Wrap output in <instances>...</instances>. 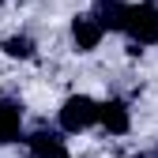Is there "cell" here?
Wrapping results in <instances>:
<instances>
[{"label":"cell","mask_w":158,"mask_h":158,"mask_svg":"<svg viewBox=\"0 0 158 158\" xmlns=\"http://www.w3.org/2000/svg\"><path fill=\"white\" fill-rule=\"evenodd\" d=\"M98 113H102V106H98L94 98L72 94L68 102L60 106V128H64V132H83V128L98 124Z\"/></svg>","instance_id":"1"},{"label":"cell","mask_w":158,"mask_h":158,"mask_svg":"<svg viewBox=\"0 0 158 158\" xmlns=\"http://www.w3.org/2000/svg\"><path fill=\"white\" fill-rule=\"evenodd\" d=\"M128 34H132L135 45H158V8L135 4L128 11Z\"/></svg>","instance_id":"2"},{"label":"cell","mask_w":158,"mask_h":158,"mask_svg":"<svg viewBox=\"0 0 158 158\" xmlns=\"http://www.w3.org/2000/svg\"><path fill=\"white\" fill-rule=\"evenodd\" d=\"M102 34H106V27L98 23V15H75V23H72V38H75V45L83 49V53L98 49Z\"/></svg>","instance_id":"3"},{"label":"cell","mask_w":158,"mask_h":158,"mask_svg":"<svg viewBox=\"0 0 158 158\" xmlns=\"http://www.w3.org/2000/svg\"><path fill=\"white\" fill-rule=\"evenodd\" d=\"M98 124H102L106 132H113V135H124V132L132 128L128 106L121 102V98H109V102H102V113H98Z\"/></svg>","instance_id":"4"},{"label":"cell","mask_w":158,"mask_h":158,"mask_svg":"<svg viewBox=\"0 0 158 158\" xmlns=\"http://www.w3.org/2000/svg\"><path fill=\"white\" fill-rule=\"evenodd\" d=\"M128 4L124 0H98V8H94V15H98V23H102L106 30H128Z\"/></svg>","instance_id":"5"},{"label":"cell","mask_w":158,"mask_h":158,"mask_svg":"<svg viewBox=\"0 0 158 158\" xmlns=\"http://www.w3.org/2000/svg\"><path fill=\"white\" fill-rule=\"evenodd\" d=\"M27 147H30L34 158H68V147L56 132H34L27 139Z\"/></svg>","instance_id":"6"},{"label":"cell","mask_w":158,"mask_h":158,"mask_svg":"<svg viewBox=\"0 0 158 158\" xmlns=\"http://www.w3.org/2000/svg\"><path fill=\"white\" fill-rule=\"evenodd\" d=\"M23 132V109L19 102H0V143H15Z\"/></svg>","instance_id":"7"},{"label":"cell","mask_w":158,"mask_h":158,"mask_svg":"<svg viewBox=\"0 0 158 158\" xmlns=\"http://www.w3.org/2000/svg\"><path fill=\"white\" fill-rule=\"evenodd\" d=\"M4 53L8 56H19V60H27V56H34V42L27 34H15V38H8L4 42Z\"/></svg>","instance_id":"8"}]
</instances>
